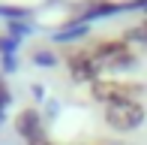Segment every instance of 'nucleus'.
Wrapping results in <instances>:
<instances>
[{
  "mask_svg": "<svg viewBox=\"0 0 147 145\" xmlns=\"http://www.w3.org/2000/svg\"><path fill=\"white\" fill-rule=\"evenodd\" d=\"M93 61L99 64V70H132L138 64L135 51L129 49V42L126 39H105V42H99L96 49H90Z\"/></svg>",
  "mask_w": 147,
  "mask_h": 145,
  "instance_id": "1",
  "label": "nucleus"
},
{
  "mask_svg": "<svg viewBox=\"0 0 147 145\" xmlns=\"http://www.w3.org/2000/svg\"><path fill=\"white\" fill-rule=\"evenodd\" d=\"M18 39H12L9 34L6 36H0V61H3V70L6 72H15V67H18V61H15V51H18Z\"/></svg>",
  "mask_w": 147,
  "mask_h": 145,
  "instance_id": "6",
  "label": "nucleus"
},
{
  "mask_svg": "<svg viewBox=\"0 0 147 145\" xmlns=\"http://www.w3.org/2000/svg\"><path fill=\"white\" fill-rule=\"evenodd\" d=\"M87 34V21H75V24H66V30H57L54 39L57 42H72V39H81Z\"/></svg>",
  "mask_w": 147,
  "mask_h": 145,
  "instance_id": "7",
  "label": "nucleus"
},
{
  "mask_svg": "<svg viewBox=\"0 0 147 145\" xmlns=\"http://www.w3.org/2000/svg\"><path fill=\"white\" fill-rule=\"evenodd\" d=\"M27 34H30V24H21V21H12V24H9V36L18 39V42H21Z\"/></svg>",
  "mask_w": 147,
  "mask_h": 145,
  "instance_id": "10",
  "label": "nucleus"
},
{
  "mask_svg": "<svg viewBox=\"0 0 147 145\" xmlns=\"http://www.w3.org/2000/svg\"><path fill=\"white\" fill-rule=\"evenodd\" d=\"M30 145H54V142H48V139L42 136V139H36V142H30Z\"/></svg>",
  "mask_w": 147,
  "mask_h": 145,
  "instance_id": "12",
  "label": "nucleus"
},
{
  "mask_svg": "<svg viewBox=\"0 0 147 145\" xmlns=\"http://www.w3.org/2000/svg\"><path fill=\"white\" fill-rule=\"evenodd\" d=\"M33 64H36V67H54L57 64V57H54V51H36V55H33Z\"/></svg>",
  "mask_w": 147,
  "mask_h": 145,
  "instance_id": "9",
  "label": "nucleus"
},
{
  "mask_svg": "<svg viewBox=\"0 0 147 145\" xmlns=\"http://www.w3.org/2000/svg\"><path fill=\"white\" fill-rule=\"evenodd\" d=\"M15 130H18V136H21L27 145L36 142V139H42V136H45L42 115H39L36 109H21V115L15 118Z\"/></svg>",
  "mask_w": 147,
  "mask_h": 145,
  "instance_id": "5",
  "label": "nucleus"
},
{
  "mask_svg": "<svg viewBox=\"0 0 147 145\" xmlns=\"http://www.w3.org/2000/svg\"><path fill=\"white\" fill-rule=\"evenodd\" d=\"M12 106V94H9V88H6V82L0 79V124L6 121V112H9Z\"/></svg>",
  "mask_w": 147,
  "mask_h": 145,
  "instance_id": "8",
  "label": "nucleus"
},
{
  "mask_svg": "<svg viewBox=\"0 0 147 145\" xmlns=\"http://www.w3.org/2000/svg\"><path fill=\"white\" fill-rule=\"evenodd\" d=\"M147 118V109L141 106L138 100L132 103H117V106H105V124L117 133H132L144 124Z\"/></svg>",
  "mask_w": 147,
  "mask_h": 145,
  "instance_id": "2",
  "label": "nucleus"
},
{
  "mask_svg": "<svg viewBox=\"0 0 147 145\" xmlns=\"http://www.w3.org/2000/svg\"><path fill=\"white\" fill-rule=\"evenodd\" d=\"M141 85L135 82H102L99 79L96 85H90V94L96 103H102V106H117V103H132L138 94H141Z\"/></svg>",
  "mask_w": 147,
  "mask_h": 145,
  "instance_id": "3",
  "label": "nucleus"
},
{
  "mask_svg": "<svg viewBox=\"0 0 147 145\" xmlns=\"http://www.w3.org/2000/svg\"><path fill=\"white\" fill-rule=\"evenodd\" d=\"M0 15H9V18H24L27 9H18V6H0Z\"/></svg>",
  "mask_w": 147,
  "mask_h": 145,
  "instance_id": "11",
  "label": "nucleus"
},
{
  "mask_svg": "<svg viewBox=\"0 0 147 145\" xmlns=\"http://www.w3.org/2000/svg\"><path fill=\"white\" fill-rule=\"evenodd\" d=\"M66 70H69V76L75 79V82H87V85H96L99 76H102V70L93 61L90 51H72V55L66 57Z\"/></svg>",
  "mask_w": 147,
  "mask_h": 145,
  "instance_id": "4",
  "label": "nucleus"
}]
</instances>
